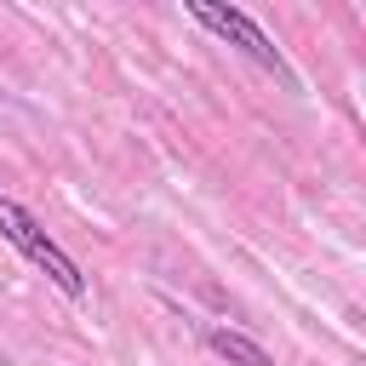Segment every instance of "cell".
Masks as SVG:
<instances>
[{
    "mask_svg": "<svg viewBox=\"0 0 366 366\" xmlns=\"http://www.w3.org/2000/svg\"><path fill=\"white\" fill-rule=\"evenodd\" d=\"M189 17L194 23H206L212 34H223V40H234L252 63H263V69H274V74H286V63H280V51L269 46V34L246 17V11H234V6H206V0H189Z\"/></svg>",
    "mask_w": 366,
    "mask_h": 366,
    "instance_id": "obj_2",
    "label": "cell"
},
{
    "mask_svg": "<svg viewBox=\"0 0 366 366\" xmlns=\"http://www.w3.org/2000/svg\"><path fill=\"white\" fill-rule=\"evenodd\" d=\"M206 343H212V349H217V355H223L229 366H274V360H269V349H263V343H252L246 332L212 326V332H206Z\"/></svg>",
    "mask_w": 366,
    "mask_h": 366,
    "instance_id": "obj_3",
    "label": "cell"
},
{
    "mask_svg": "<svg viewBox=\"0 0 366 366\" xmlns=\"http://www.w3.org/2000/svg\"><path fill=\"white\" fill-rule=\"evenodd\" d=\"M0 234H6V240H11L34 269H46V274H51V286H57L63 297H86V274L74 269V257H69V252H63V246L34 223V217H29L11 194H0Z\"/></svg>",
    "mask_w": 366,
    "mask_h": 366,
    "instance_id": "obj_1",
    "label": "cell"
}]
</instances>
